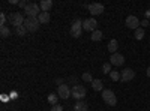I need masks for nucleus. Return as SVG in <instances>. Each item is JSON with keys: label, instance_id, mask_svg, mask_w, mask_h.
<instances>
[{"label": "nucleus", "instance_id": "obj_1", "mask_svg": "<svg viewBox=\"0 0 150 111\" xmlns=\"http://www.w3.org/2000/svg\"><path fill=\"white\" fill-rule=\"evenodd\" d=\"M102 99H104V102L108 104L110 107H116V104H117V98H116L114 92L110 90V89L102 90Z\"/></svg>", "mask_w": 150, "mask_h": 111}, {"label": "nucleus", "instance_id": "obj_2", "mask_svg": "<svg viewBox=\"0 0 150 111\" xmlns=\"http://www.w3.org/2000/svg\"><path fill=\"white\" fill-rule=\"evenodd\" d=\"M71 92H72V98H75L77 101H83V98L86 96V87L84 86H81V84H75L74 87L71 89Z\"/></svg>", "mask_w": 150, "mask_h": 111}, {"label": "nucleus", "instance_id": "obj_3", "mask_svg": "<svg viewBox=\"0 0 150 111\" xmlns=\"http://www.w3.org/2000/svg\"><path fill=\"white\" fill-rule=\"evenodd\" d=\"M41 23L38 18H33V17H27L26 21H24V27L27 29V32H36L38 29H39Z\"/></svg>", "mask_w": 150, "mask_h": 111}, {"label": "nucleus", "instance_id": "obj_4", "mask_svg": "<svg viewBox=\"0 0 150 111\" xmlns=\"http://www.w3.org/2000/svg\"><path fill=\"white\" fill-rule=\"evenodd\" d=\"M24 12H26L29 17L38 18L42 11H41V8H39V5H38V3H29V5L26 6V9H24Z\"/></svg>", "mask_w": 150, "mask_h": 111}, {"label": "nucleus", "instance_id": "obj_5", "mask_svg": "<svg viewBox=\"0 0 150 111\" xmlns=\"http://www.w3.org/2000/svg\"><path fill=\"white\" fill-rule=\"evenodd\" d=\"M24 21H26V18H24L20 12H14L11 17H9V23L12 24V26H15V27H20L24 24Z\"/></svg>", "mask_w": 150, "mask_h": 111}, {"label": "nucleus", "instance_id": "obj_6", "mask_svg": "<svg viewBox=\"0 0 150 111\" xmlns=\"http://www.w3.org/2000/svg\"><path fill=\"white\" fill-rule=\"evenodd\" d=\"M96 27H98V21L95 18H87V20L83 21V29L86 32H92L93 33L95 30H98Z\"/></svg>", "mask_w": 150, "mask_h": 111}, {"label": "nucleus", "instance_id": "obj_7", "mask_svg": "<svg viewBox=\"0 0 150 111\" xmlns=\"http://www.w3.org/2000/svg\"><path fill=\"white\" fill-rule=\"evenodd\" d=\"M81 26H83L81 20H75L72 23V26H71V36H74V38H80L81 36Z\"/></svg>", "mask_w": 150, "mask_h": 111}, {"label": "nucleus", "instance_id": "obj_8", "mask_svg": "<svg viewBox=\"0 0 150 111\" xmlns=\"http://www.w3.org/2000/svg\"><path fill=\"white\" fill-rule=\"evenodd\" d=\"M57 95H59V98H62V99H68L69 96H72V92H71V89H69V86L60 84L59 89H57Z\"/></svg>", "mask_w": 150, "mask_h": 111}, {"label": "nucleus", "instance_id": "obj_9", "mask_svg": "<svg viewBox=\"0 0 150 111\" xmlns=\"http://www.w3.org/2000/svg\"><path fill=\"white\" fill-rule=\"evenodd\" d=\"M134 77H135V72H134V69H131V68H128V69H125V71L120 72V80H122L123 83H128V81L134 80Z\"/></svg>", "mask_w": 150, "mask_h": 111}, {"label": "nucleus", "instance_id": "obj_10", "mask_svg": "<svg viewBox=\"0 0 150 111\" xmlns=\"http://www.w3.org/2000/svg\"><path fill=\"white\" fill-rule=\"evenodd\" d=\"M110 63H111L112 66H122V65L125 63V57H123L122 54H119V53L111 54V57H110Z\"/></svg>", "mask_w": 150, "mask_h": 111}, {"label": "nucleus", "instance_id": "obj_11", "mask_svg": "<svg viewBox=\"0 0 150 111\" xmlns=\"http://www.w3.org/2000/svg\"><path fill=\"white\" fill-rule=\"evenodd\" d=\"M89 12L92 15H101L104 12V5L102 3H92V5H89Z\"/></svg>", "mask_w": 150, "mask_h": 111}, {"label": "nucleus", "instance_id": "obj_12", "mask_svg": "<svg viewBox=\"0 0 150 111\" xmlns=\"http://www.w3.org/2000/svg\"><path fill=\"white\" fill-rule=\"evenodd\" d=\"M126 26H128L129 29L137 30V29L140 27V21H138V18H137L135 15H129V17L126 18Z\"/></svg>", "mask_w": 150, "mask_h": 111}, {"label": "nucleus", "instance_id": "obj_13", "mask_svg": "<svg viewBox=\"0 0 150 111\" xmlns=\"http://www.w3.org/2000/svg\"><path fill=\"white\" fill-rule=\"evenodd\" d=\"M39 8H41V11H42V12H48L50 9L53 8V2H51V0H41Z\"/></svg>", "mask_w": 150, "mask_h": 111}, {"label": "nucleus", "instance_id": "obj_14", "mask_svg": "<svg viewBox=\"0 0 150 111\" xmlns=\"http://www.w3.org/2000/svg\"><path fill=\"white\" fill-rule=\"evenodd\" d=\"M38 20H39L41 24H48L50 23V12H41Z\"/></svg>", "mask_w": 150, "mask_h": 111}, {"label": "nucleus", "instance_id": "obj_15", "mask_svg": "<svg viewBox=\"0 0 150 111\" xmlns=\"http://www.w3.org/2000/svg\"><path fill=\"white\" fill-rule=\"evenodd\" d=\"M117 47H119L117 41H116V39H111L110 44H108V51H110L111 54H116V53H117Z\"/></svg>", "mask_w": 150, "mask_h": 111}, {"label": "nucleus", "instance_id": "obj_16", "mask_svg": "<svg viewBox=\"0 0 150 111\" xmlns=\"http://www.w3.org/2000/svg\"><path fill=\"white\" fill-rule=\"evenodd\" d=\"M74 108H75V111H87L89 110V105H87L86 102H83V101H78Z\"/></svg>", "mask_w": 150, "mask_h": 111}, {"label": "nucleus", "instance_id": "obj_17", "mask_svg": "<svg viewBox=\"0 0 150 111\" xmlns=\"http://www.w3.org/2000/svg\"><path fill=\"white\" fill-rule=\"evenodd\" d=\"M102 36H104V33L101 32V30H95L93 33H92V41H95V42H98V41H101L102 39Z\"/></svg>", "mask_w": 150, "mask_h": 111}, {"label": "nucleus", "instance_id": "obj_18", "mask_svg": "<svg viewBox=\"0 0 150 111\" xmlns=\"http://www.w3.org/2000/svg\"><path fill=\"white\" fill-rule=\"evenodd\" d=\"M92 87H93V90H96V92H102V81H101V80H93Z\"/></svg>", "mask_w": 150, "mask_h": 111}, {"label": "nucleus", "instance_id": "obj_19", "mask_svg": "<svg viewBox=\"0 0 150 111\" xmlns=\"http://www.w3.org/2000/svg\"><path fill=\"white\" fill-rule=\"evenodd\" d=\"M57 99H59V96H57L56 93L48 95V102L51 104V105H57Z\"/></svg>", "mask_w": 150, "mask_h": 111}, {"label": "nucleus", "instance_id": "obj_20", "mask_svg": "<svg viewBox=\"0 0 150 111\" xmlns=\"http://www.w3.org/2000/svg\"><path fill=\"white\" fill-rule=\"evenodd\" d=\"M15 33H17L18 36H24V35L27 33V29L24 27V24H23V26H20V27H15Z\"/></svg>", "mask_w": 150, "mask_h": 111}, {"label": "nucleus", "instance_id": "obj_21", "mask_svg": "<svg viewBox=\"0 0 150 111\" xmlns=\"http://www.w3.org/2000/svg\"><path fill=\"white\" fill-rule=\"evenodd\" d=\"M110 78H111L112 81H119V80H120V72L111 71V72H110Z\"/></svg>", "mask_w": 150, "mask_h": 111}, {"label": "nucleus", "instance_id": "obj_22", "mask_svg": "<svg viewBox=\"0 0 150 111\" xmlns=\"http://www.w3.org/2000/svg\"><path fill=\"white\" fill-rule=\"evenodd\" d=\"M135 38L138 39V41H141V39L144 38V30H143L141 27H138V29L135 30Z\"/></svg>", "mask_w": 150, "mask_h": 111}, {"label": "nucleus", "instance_id": "obj_23", "mask_svg": "<svg viewBox=\"0 0 150 111\" xmlns=\"http://www.w3.org/2000/svg\"><path fill=\"white\" fill-rule=\"evenodd\" d=\"M81 78H83V81H86V83H93V78H92V75H90V74L89 72H84L83 74V75H81Z\"/></svg>", "mask_w": 150, "mask_h": 111}, {"label": "nucleus", "instance_id": "obj_24", "mask_svg": "<svg viewBox=\"0 0 150 111\" xmlns=\"http://www.w3.org/2000/svg\"><path fill=\"white\" fill-rule=\"evenodd\" d=\"M0 35H2L3 38H8V36H11V30L6 26H2V29H0Z\"/></svg>", "mask_w": 150, "mask_h": 111}, {"label": "nucleus", "instance_id": "obj_25", "mask_svg": "<svg viewBox=\"0 0 150 111\" xmlns=\"http://www.w3.org/2000/svg\"><path fill=\"white\" fill-rule=\"evenodd\" d=\"M102 72H104V74H110V72H111V63H105V65L102 66Z\"/></svg>", "mask_w": 150, "mask_h": 111}, {"label": "nucleus", "instance_id": "obj_26", "mask_svg": "<svg viewBox=\"0 0 150 111\" xmlns=\"http://www.w3.org/2000/svg\"><path fill=\"white\" fill-rule=\"evenodd\" d=\"M0 24H2V26L6 24V15L5 14H0Z\"/></svg>", "mask_w": 150, "mask_h": 111}, {"label": "nucleus", "instance_id": "obj_27", "mask_svg": "<svg viewBox=\"0 0 150 111\" xmlns=\"http://www.w3.org/2000/svg\"><path fill=\"white\" fill-rule=\"evenodd\" d=\"M51 111H63V107H62V105H53V108H51Z\"/></svg>", "mask_w": 150, "mask_h": 111}, {"label": "nucleus", "instance_id": "obj_28", "mask_svg": "<svg viewBox=\"0 0 150 111\" xmlns=\"http://www.w3.org/2000/svg\"><path fill=\"white\" fill-rule=\"evenodd\" d=\"M27 5H29V3H26L24 0H21V2L18 3V6H20V8H24V9H26V6H27Z\"/></svg>", "mask_w": 150, "mask_h": 111}, {"label": "nucleus", "instance_id": "obj_29", "mask_svg": "<svg viewBox=\"0 0 150 111\" xmlns=\"http://www.w3.org/2000/svg\"><path fill=\"white\" fill-rule=\"evenodd\" d=\"M141 26H143V27H147V26H149V20H143V21H141Z\"/></svg>", "mask_w": 150, "mask_h": 111}, {"label": "nucleus", "instance_id": "obj_30", "mask_svg": "<svg viewBox=\"0 0 150 111\" xmlns=\"http://www.w3.org/2000/svg\"><path fill=\"white\" fill-rule=\"evenodd\" d=\"M146 17H147V18H150V9H149V11H146Z\"/></svg>", "mask_w": 150, "mask_h": 111}, {"label": "nucleus", "instance_id": "obj_31", "mask_svg": "<svg viewBox=\"0 0 150 111\" xmlns=\"http://www.w3.org/2000/svg\"><path fill=\"white\" fill-rule=\"evenodd\" d=\"M146 74H147V77H150V66L147 68V72H146Z\"/></svg>", "mask_w": 150, "mask_h": 111}]
</instances>
